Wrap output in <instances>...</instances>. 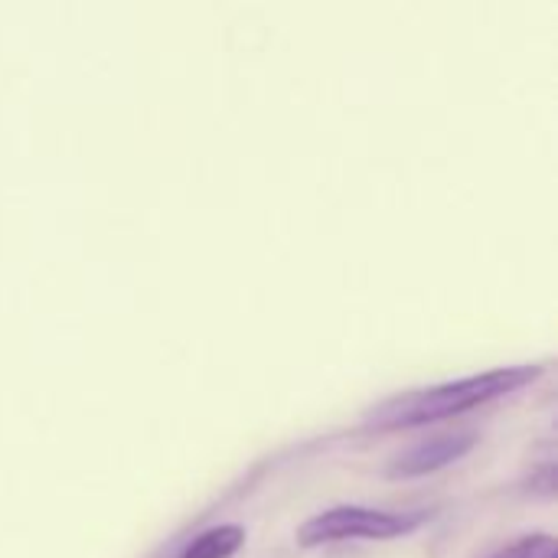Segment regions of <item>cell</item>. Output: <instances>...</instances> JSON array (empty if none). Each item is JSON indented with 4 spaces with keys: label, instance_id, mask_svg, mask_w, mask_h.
<instances>
[{
    "label": "cell",
    "instance_id": "7a4b0ae2",
    "mask_svg": "<svg viewBox=\"0 0 558 558\" xmlns=\"http://www.w3.org/2000/svg\"><path fill=\"white\" fill-rule=\"evenodd\" d=\"M422 520V513H396V510H376V507H356L340 504L314 513L301 523L298 539L304 546L327 543V539H347V536H369V539H389L405 530H412Z\"/></svg>",
    "mask_w": 558,
    "mask_h": 558
},
{
    "label": "cell",
    "instance_id": "277c9868",
    "mask_svg": "<svg viewBox=\"0 0 558 558\" xmlns=\"http://www.w3.org/2000/svg\"><path fill=\"white\" fill-rule=\"evenodd\" d=\"M242 543H245V530L239 523H219L193 536L180 549V558H229L235 549H242Z\"/></svg>",
    "mask_w": 558,
    "mask_h": 558
},
{
    "label": "cell",
    "instance_id": "3957f363",
    "mask_svg": "<svg viewBox=\"0 0 558 558\" xmlns=\"http://www.w3.org/2000/svg\"><path fill=\"white\" fill-rule=\"evenodd\" d=\"M477 441V432L471 428H454V432H438V435H428L415 445H409L405 451H399L392 461H389V474L392 477H412V474H428V471H438L445 464H451L454 458L468 454L471 445Z\"/></svg>",
    "mask_w": 558,
    "mask_h": 558
},
{
    "label": "cell",
    "instance_id": "6da1fadb",
    "mask_svg": "<svg viewBox=\"0 0 558 558\" xmlns=\"http://www.w3.org/2000/svg\"><path fill=\"white\" fill-rule=\"evenodd\" d=\"M543 369L539 366H497L487 373H474L464 379H448L438 386H425V389H412L402 396H392L379 405H373L366 412L369 425L376 428H412V425H425L435 418H448V415H461L487 399H497L504 392H513L517 386L536 379Z\"/></svg>",
    "mask_w": 558,
    "mask_h": 558
},
{
    "label": "cell",
    "instance_id": "5b68a950",
    "mask_svg": "<svg viewBox=\"0 0 558 558\" xmlns=\"http://www.w3.org/2000/svg\"><path fill=\"white\" fill-rule=\"evenodd\" d=\"M558 556V539L553 533H530L520 536L507 546H500L497 553H490L487 558H556Z\"/></svg>",
    "mask_w": 558,
    "mask_h": 558
}]
</instances>
